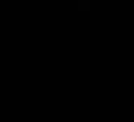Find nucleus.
Returning a JSON list of instances; mask_svg holds the SVG:
<instances>
[]
</instances>
